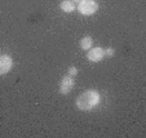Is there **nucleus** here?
I'll return each mask as SVG.
<instances>
[{
	"instance_id": "1",
	"label": "nucleus",
	"mask_w": 146,
	"mask_h": 138,
	"mask_svg": "<svg viewBox=\"0 0 146 138\" xmlns=\"http://www.w3.org/2000/svg\"><path fill=\"white\" fill-rule=\"evenodd\" d=\"M100 101H101V96L98 92L94 89H89L78 97L75 105L80 111H92L100 105Z\"/></svg>"
},
{
	"instance_id": "2",
	"label": "nucleus",
	"mask_w": 146,
	"mask_h": 138,
	"mask_svg": "<svg viewBox=\"0 0 146 138\" xmlns=\"http://www.w3.org/2000/svg\"><path fill=\"white\" fill-rule=\"evenodd\" d=\"M78 11L84 16H92L98 11V4L96 0H80L78 4Z\"/></svg>"
},
{
	"instance_id": "3",
	"label": "nucleus",
	"mask_w": 146,
	"mask_h": 138,
	"mask_svg": "<svg viewBox=\"0 0 146 138\" xmlns=\"http://www.w3.org/2000/svg\"><path fill=\"white\" fill-rule=\"evenodd\" d=\"M74 86H75V80L72 79V76L66 75V76H64L60 81V93L69 94L70 92L74 89Z\"/></svg>"
},
{
	"instance_id": "4",
	"label": "nucleus",
	"mask_w": 146,
	"mask_h": 138,
	"mask_svg": "<svg viewBox=\"0 0 146 138\" xmlns=\"http://www.w3.org/2000/svg\"><path fill=\"white\" fill-rule=\"evenodd\" d=\"M12 67H13V59H12L11 55L8 54L0 55V75L8 74Z\"/></svg>"
},
{
	"instance_id": "5",
	"label": "nucleus",
	"mask_w": 146,
	"mask_h": 138,
	"mask_svg": "<svg viewBox=\"0 0 146 138\" xmlns=\"http://www.w3.org/2000/svg\"><path fill=\"white\" fill-rule=\"evenodd\" d=\"M104 49L101 47H96V48H91L87 53V58H88V61L91 62H100L104 59Z\"/></svg>"
},
{
	"instance_id": "6",
	"label": "nucleus",
	"mask_w": 146,
	"mask_h": 138,
	"mask_svg": "<svg viewBox=\"0 0 146 138\" xmlns=\"http://www.w3.org/2000/svg\"><path fill=\"white\" fill-rule=\"evenodd\" d=\"M60 8H61V11L66 12V13H71V12L75 11V4L71 0H64V1L60 4Z\"/></svg>"
},
{
	"instance_id": "7",
	"label": "nucleus",
	"mask_w": 146,
	"mask_h": 138,
	"mask_svg": "<svg viewBox=\"0 0 146 138\" xmlns=\"http://www.w3.org/2000/svg\"><path fill=\"white\" fill-rule=\"evenodd\" d=\"M92 44H93V39L91 36H86L80 40V48L83 50H89L92 48Z\"/></svg>"
},
{
	"instance_id": "8",
	"label": "nucleus",
	"mask_w": 146,
	"mask_h": 138,
	"mask_svg": "<svg viewBox=\"0 0 146 138\" xmlns=\"http://www.w3.org/2000/svg\"><path fill=\"white\" fill-rule=\"evenodd\" d=\"M114 53H115V50H114L113 48H108V49H104V55H105V57H113Z\"/></svg>"
},
{
	"instance_id": "9",
	"label": "nucleus",
	"mask_w": 146,
	"mask_h": 138,
	"mask_svg": "<svg viewBox=\"0 0 146 138\" xmlns=\"http://www.w3.org/2000/svg\"><path fill=\"white\" fill-rule=\"evenodd\" d=\"M67 72H69L70 76H75V75H78V69L75 66H70L69 67V71H67Z\"/></svg>"
},
{
	"instance_id": "10",
	"label": "nucleus",
	"mask_w": 146,
	"mask_h": 138,
	"mask_svg": "<svg viewBox=\"0 0 146 138\" xmlns=\"http://www.w3.org/2000/svg\"><path fill=\"white\" fill-rule=\"evenodd\" d=\"M74 1H80V0H74Z\"/></svg>"
}]
</instances>
